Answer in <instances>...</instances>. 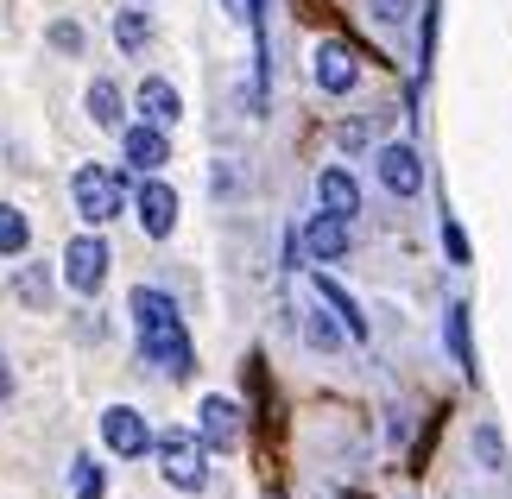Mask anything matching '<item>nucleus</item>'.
I'll use <instances>...</instances> for the list:
<instances>
[{"label":"nucleus","instance_id":"bb28decb","mask_svg":"<svg viewBox=\"0 0 512 499\" xmlns=\"http://www.w3.org/2000/svg\"><path fill=\"white\" fill-rule=\"evenodd\" d=\"M336 139H342V152H361L367 139H373V127H367V121H342V127H336Z\"/></svg>","mask_w":512,"mask_h":499},{"label":"nucleus","instance_id":"cd10ccee","mask_svg":"<svg viewBox=\"0 0 512 499\" xmlns=\"http://www.w3.org/2000/svg\"><path fill=\"white\" fill-rule=\"evenodd\" d=\"M0 398H13V373H7V354H0Z\"/></svg>","mask_w":512,"mask_h":499},{"label":"nucleus","instance_id":"4be33fe9","mask_svg":"<svg viewBox=\"0 0 512 499\" xmlns=\"http://www.w3.org/2000/svg\"><path fill=\"white\" fill-rule=\"evenodd\" d=\"M443 253H449V266H475V253H468V234H462V222L443 209Z\"/></svg>","mask_w":512,"mask_h":499},{"label":"nucleus","instance_id":"9d476101","mask_svg":"<svg viewBox=\"0 0 512 499\" xmlns=\"http://www.w3.org/2000/svg\"><path fill=\"white\" fill-rule=\"evenodd\" d=\"M121 146H127V165L133 171H159L165 165V158H171V139H165V127H152V121H140V127H127L121 133Z\"/></svg>","mask_w":512,"mask_h":499},{"label":"nucleus","instance_id":"6ab92c4d","mask_svg":"<svg viewBox=\"0 0 512 499\" xmlns=\"http://www.w3.org/2000/svg\"><path fill=\"white\" fill-rule=\"evenodd\" d=\"M121 114H127L121 108V89H114L108 76H95V83H89V121L95 127H121Z\"/></svg>","mask_w":512,"mask_h":499},{"label":"nucleus","instance_id":"5701e85b","mask_svg":"<svg viewBox=\"0 0 512 499\" xmlns=\"http://www.w3.org/2000/svg\"><path fill=\"white\" fill-rule=\"evenodd\" d=\"M475 455H481V468H506V443H500V430H494V424H481V430H475Z\"/></svg>","mask_w":512,"mask_h":499},{"label":"nucleus","instance_id":"a211bd4d","mask_svg":"<svg viewBox=\"0 0 512 499\" xmlns=\"http://www.w3.org/2000/svg\"><path fill=\"white\" fill-rule=\"evenodd\" d=\"M304 335H310V348H317V354H336V348L348 342V329H342L336 310H310V316H304Z\"/></svg>","mask_w":512,"mask_h":499},{"label":"nucleus","instance_id":"9b49d317","mask_svg":"<svg viewBox=\"0 0 512 499\" xmlns=\"http://www.w3.org/2000/svg\"><path fill=\"white\" fill-rule=\"evenodd\" d=\"M133 329H140V335H165V329H184V316H177V304L165 291L140 285V291H133Z\"/></svg>","mask_w":512,"mask_h":499},{"label":"nucleus","instance_id":"4468645a","mask_svg":"<svg viewBox=\"0 0 512 499\" xmlns=\"http://www.w3.org/2000/svg\"><path fill=\"white\" fill-rule=\"evenodd\" d=\"M304 253L310 259H348V222L329 215V209H317V222L304 228Z\"/></svg>","mask_w":512,"mask_h":499},{"label":"nucleus","instance_id":"1a4fd4ad","mask_svg":"<svg viewBox=\"0 0 512 499\" xmlns=\"http://www.w3.org/2000/svg\"><path fill=\"white\" fill-rule=\"evenodd\" d=\"M354 83H361V64H354V51L342 45V38L317 45V89L323 95H348Z\"/></svg>","mask_w":512,"mask_h":499},{"label":"nucleus","instance_id":"aec40b11","mask_svg":"<svg viewBox=\"0 0 512 499\" xmlns=\"http://www.w3.org/2000/svg\"><path fill=\"white\" fill-rule=\"evenodd\" d=\"M32 247V222H26V215H19L13 203H0V253H26Z\"/></svg>","mask_w":512,"mask_h":499},{"label":"nucleus","instance_id":"a878e982","mask_svg":"<svg viewBox=\"0 0 512 499\" xmlns=\"http://www.w3.org/2000/svg\"><path fill=\"white\" fill-rule=\"evenodd\" d=\"M19 297H26V304H45V297H51V278H45V272L32 266L26 278H19Z\"/></svg>","mask_w":512,"mask_h":499},{"label":"nucleus","instance_id":"c85d7f7f","mask_svg":"<svg viewBox=\"0 0 512 499\" xmlns=\"http://www.w3.org/2000/svg\"><path fill=\"white\" fill-rule=\"evenodd\" d=\"M272 499H285V493H272Z\"/></svg>","mask_w":512,"mask_h":499},{"label":"nucleus","instance_id":"dca6fc26","mask_svg":"<svg viewBox=\"0 0 512 499\" xmlns=\"http://www.w3.org/2000/svg\"><path fill=\"white\" fill-rule=\"evenodd\" d=\"M317 297H323V304H329V310L342 316L348 342H367V316H361V304H354V297H348V291L336 285V278H323V272H317Z\"/></svg>","mask_w":512,"mask_h":499},{"label":"nucleus","instance_id":"b1692460","mask_svg":"<svg viewBox=\"0 0 512 499\" xmlns=\"http://www.w3.org/2000/svg\"><path fill=\"white\" fill-rule=\"evenodd\" d=\"M367 13H373V26H405V19H411V0H367Z\"/></svg>","mask_w":512,"mask_h":499},{"label":"nucleus","instance_id":"0eeeda50","mask_svg":"<svg viewBox=\"0 0 512 499\" xmlns=\"http://www.w3.org/2000/svg\"><path fill=\"white\" fill-rule=\"evenodd\" d=\"M380 184L392 190V196H418L424 190V158H418V146H380Z\"/></svg>","mask_w":512,"mask_h":499},{"label":"nucleus","instance_id":"7ed1b4c3","mask_svg":"<svg viewBox=\"0 0 512 499\" xmlns=\"http://www.w3.org/2000/svg\"><path fill=\"white\" fill-rule=\"evenodd\" d=\"M102 278H108V247L95 241V234H76V241L64 247V285L76 297H95V291H102Z\"/></svg>","mask_w":512,"mask_h":499},{"label":"nucleus","instance_id":"412c9836","mask_svg":"<svg viewBox=\"0 0 512 499\" xmlns=\"http://www.w3.org/2000/svg\"><path fill=\"white\" fill-rule=\"evenodd\" d=\"M70 493H76V499H102V493H108V474H102V462L76 455V462H70Z\"/></svg>","mask_w":512,"mask_h":499},{"label":"nucleus","instance_id":"f8f14e48","mask_svg":"<svg viewBox=\"0 0 512 499\" xmlns=\"http://www.w3.org/2000/svg\"><path fill=\"white\" fill-rule=\"evenodd\" d=\"M317 203H323L329 215H342V222H354V215H361V184H354V171L329 165V171L317 177Z\"/></svg>","mask_w":512,"mask_h":499},{"label":"nucleus","instance_id":"6e6552de","mask_svg":"<svg viewBox=\"0 0 512 499\" xmlns=\"http://www.w3.org/2000/svg\"><path fill=\"white\" fill-rule=\"evenodd\" d=\"M133 209H140V228L152 234V241H165V234L177 228V190L171 184H140V196H133Z\"/></svg>","mask_w":512,"mask_h":499},{"label":"nucleus","instance_id":"f257e3e1","mask_svg":"<svg viewBox=\"0 0 512 499\" xmlns=\"http://www.w3.org/2000/svg\"><path fill=\"white\" fill-rule=\"evenodd\" d=\"M70 190H76V215L95 222V228L127 209V184H121V171H108V165H83L70 177Z\"/></svg>","mask_w":512,"mask_h":499},{"label":"nucleus","instance_id":"20e7f679","mask_svg":"<svg viewBox=\"0 0 512 499\" xmlns=\"http://www.w3.org/2000/svg\"><path fill=\"white\" fill-rule=\"evenodd\" d=\"M102 443L121 455V462H133V455L159 449V436L146 430V417L133 411V405H108V411H102Z\"/></svg>","mask_w":512,"mask_h":499},{"label":"nucleus","instance_id":"393cba45","mask_svg":"<svg viewBox=\"0 0 512 499\" xmlns=\"http://www.w3.org/2000/svg\"><path fill=\"white\" fill-rule=\"evenodd\" d=\"M51 45L76 57V51H83V26H76V19H57V26H51Z\"/></svg>","mask_w":512,"mask_h":499},{"label":"nucleus","instance_id":"39448f33","mask_svg":"<svg viewBox=\"0 0 512 499\" xmlns=\"http://www.w3.org/2000/svg\"><path fill=\"white\" fill-rule=\"evenodd\" d=\"M196 424H203V443H209V449H241V436H247L241 405H234V398H222V392H209L203 405H196Z\"/></svg>","mask_w":512,"mask_h":499},{"label":"nucleus","instance_id":"f03ea898","mask_svg":"<svg viewBox=\"0 0 512 499\" xmlns=\"http://www.w3.org/2000/svg\"><path fill=\"white\" fill-rule=\"evenodd\" d=\"M203 436H190V430H165L159 436V468H165V481L177 493H203L209 487V462H203Z\"/></svg>","mask_w":512,"mask_h":499},{"label":"nucleus","instance_id":"423d86ee","mask_svg":"<svg viewBox=\"0 0 512 499\" xmlns=\"http://www.w3.org/2000/svg\"><path fill=\"white\" fill-rule=\"evenodd\" d=\"M140 354H146V361L159 367L165 379H190V373H196V348H190V335H184V329L140 335Z\"/></svg>","mask_w":512,"mask_h":499},{"label":"nucleus","instance_id":"ddd939ff","mask_svg":"<svg viewBox=\"0 0 512 499\" xmlns=\"http://www.w3.org/2000/svg\"><path fill=\"white\" fill-rule=\"evenodd\" d=\"M443 342H449V361H456L468 379L481 373V361H475V329H468V304H449L443 310Z\"/></svg>","mask_w":512,"mask_h":499},{"label":"nucleus","instance_id":"f3484780","mask_svg":"<svg viewBox=\"0 0 512 499\" xmlns=\"http://www.w3.org/2000/svg\"><path fill=\"white\" fill-rule=\"evenodd\" d=\"M114 45H121V51H133V57H140V51L152 45V19H146L140 7H121V13H114Z\"/></svg>","mask_w":512,"mask_h":499},{"label":"nucleus","instance_id":"2eb2a0df","mask_svg":"<svg viewBox=\"0 0 512 499\" xmlns=\"http://www.w3.org/2000/svg\"><path fill=\"white\" fill-rule=\"evenodd\" d=\"M133 102H140V114H146L152 127H171L177 114H184V95H177V89L165 83V76H146V83H140V95H133Z\"/></svg>","mask_w":512,"mask_h":499}]
</instances>
